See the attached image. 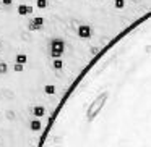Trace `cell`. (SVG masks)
I'll list each match as a JSON object with an SVG mask.
<instances>
[{
  "label": "cell",
  "instance_id": "cell-6",
  "mask_svg": "<svg viewBox=\"0 0 151 147\" xmlns=\"http://www.w3.org/2000/svg\"><path fill=\"white\" fill-rule=\"evenodd\" d=\"M28 57L24 55V53H20V55H17V63H20V65H23V63H26Z\"/></svg>",
  "mask_w": 151,
  "mask_h": 147
},
{
  "label": "cell",
  "instance_id": "cell-11",
  "mask_svg": "<svg viewBox=\"0 0 151 147\" xmlns=\"http://www.w3.org/2000/svg\"><path fill=\"white\" fill-rule=\"evenodd\" d=\"M34 113H36V115H42L44 113V108L42 107H36V108H34Z\"/></svg>",
  "mask_w": 151,
  "mask_h": 147
},
{
  "label": "cell",
  "instance_id": "cell-8",
  "mask_svg": "<svg viewBox=\"0 0 151 147\" xmlns=\"http://www.w3.org/2000/svg\"><path fill=\"white\" fill-rule=\"evenodd\" d=\"M46 7H47V0H37V8L44 10Z\"/></svg>",
  "mask_w": 151,
  "mask_h": 147
},
{
  "label": "cell",
  "instance_id": "cell-7",
  "mask_svg": "<svg viewBox=\"0 0 151 147\" xmlns=\"http://www.w3.org/2000/svg\"><path fill=\"white\" fill-rule=\"evenodd\" d=\"M114 7L119 8V10H120V8H124L125 7V0H114Z\"/></svg>",
  "mask_w": 151,
  "mask_h": 147
},
{
  "label": "cell",
  "instance_id": "cell-14",
  "mask_svg": "<svg viewBox=\"0 0 151 147\" xmlns=\"http://www.w3.org/2000/svg\"><path fill=\"white\" fill-rule=\"evenodd\" d=\"M0 47H2V42H0Z\"/></svg>",
  "mask_w": 151,
  "mask_h": 147
},
{
  "label": "cell",
  "instance_id": "cell-4",
  "mask_svg": "<svg viewBox=\"0 0 151 147\" xmlns=\"http://www.w3.org/2000/svg\"><path fill=\"white\" fill-rule=\"evenodd\" d=\"M17 11H18V15H21V16H26V15L33 13V7H31V5H18Z\"/></svg>",
  "mask_w": 151,
  "mask_h": 147
},
{
  "label": "cell",
  "instance_id": "cell-10",
  "mask_svg": "<svg viewBox=\"0 0 151 147\" xmlns=\"http://www.w3.org/2000/svg\"><path fill=\"white\" fill-rule=\"evenodd\" d=\"M54 91H55L54 86H46V92H47V94H54Z\"/></svg>",
  "mask_w": 151,
  "mask_h": 147
},
{
  "label": "cell",
  "instance_id": "cell-2",
  "mask_svg": "<svg viewBox=\"0 0 151 147\" xmlns=\"http://www.w3.org/2000/svg\"><path fill=\"white\" fill-rule=\"evenodd\" d=\"M76 34H78V37H81V39H89L93 34V28L89 26V24H80L78 29H76Z\"/></svg>",
  "mask_w": 151,
  "mask_h": 147
},
{
  "label": "cell",
  "instance_id": "cell-3",
  "mask_svg": "<svg viewBox=\"0 0 151 147\" xmlns=\"http://www.w3.org/2000/svg\"><path fill=\"white\" fill-rule=\"evenodd\" d=\"M42 26H44V18H42V16H36V18H33V20L29 21V24H28L29 31H39Z\"/></svg>",
  "mask_w": 151,
  "mask_h": 147
},
{
  "label": "cell",
  "instance_id": "cell-12",
  "mask_svg": "<svg viewBox=\"0 0 151 147\" xmlns=\"http://www.w3.org/2000/svg\"><path fill=\"white\" fill-rule=\"evenodd\" d=\"M15 71H23V65L17 63V65H15Z\"/></svg>",
  "mask_w": 151,
  "mask_h": 147
},
{
  "label": "cell",
  "instance_id": "cell-1",
  "mask_svg": "<svg viewBox=\"0 0 151 147\" xmlns=\"http://www.w3.org/2000/svg\"><path fill=\"white\" fill-rule=\"evenodd\" d=\"M63 52H65V42H63V39L55 37V39H52L49 42V53L52 58H60L63 55Z\"/></svg>",
  "mask_w": 151,
  "mask_h": 147
},
{
  "label": "cell",
  "instance_id": "cell-13",
  "mask_svg": "<svg viewBox=\"0 0 151 147\" xmlns=\"http://www.w3.org/2000/svg\"><path fill=\"white\" fill-rule=\"evenodd\" d=\"M2 4H4V5H7V7H8V5H12V4H13V0H2Z\"/></svg>",
  "mask_w": 151,
  "mask_h": 147
},
{
  "label": "cell",
  "instance_id": "cell-5",
  "mask_svg": "<svg viewBox=\"0 0 151 147\" xmlns=\"http://www.w3.org/2000/svg\"><path fill=\"white\" fill-rule=\"evenodd\" d=\"M52 66H54L55 70H62V66H63L62 60H60V58H54V63H52Z\"/></svg>",
  "mask_w": 151,
  "mask_h": 147
},
{
  "label": "cell",
  "instance_id": "cell-9",
  "mask_svg": "<svg viewBox=\"0 0 151 147\" xmlns=\"http://www.w3.org/2000/svg\"><path fill=\"white\" fill-rule=\"evenodd\" d=\"M4 73H7V65L0 62V75H4Z\"/></svg>",
  "mask_w": 151,
  "mask_h": 147
}]
</instances>
